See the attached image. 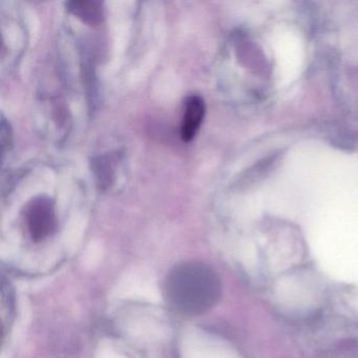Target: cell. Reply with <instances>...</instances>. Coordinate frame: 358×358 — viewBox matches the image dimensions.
Wrapping results in <instances>:
<instances>
[{
	"label": "cell",
	"instance_id": "obj_4",
	"mask_svg": "<svg viewBox=\"0 0 358 358\" xmlns=\"http://www.w3.org/2000/svg\"><path fill=\"white\" fill-rule=\"evenodd\" d=\"M69 11L83 20V22L96 26L103 20L101 3L92 0H74L66 3Z\"/></svg>",
	"mask_w": 358,
	"mask_h": 358
},
{
	"label": "cell",
	"instance_id": "obj_2",
	"mask_svg": "<svg viewBox=\"0 0 358 358\" xmlns=\"http://www.w3.org/2000/svg\"><path fill=\"white\" fill-rule=\"evenodd\" d=\"M26 223L34 242L49 238L57 224L54 203L45 196L34 199L27 207Z\"/></svg>",
	"mask_w": 358,
	"mask_h": 358
},
{
	"label": "cell",
	"instance_id": "obj_1",
	"mask_svg": "<svg viewBox=\"0 0 358 358\" xmlns=\"http://www.w3.org/2000/svg\"><path fill=\"white\" fill-rule=\"evenodd\" d=\"M217 272L200 262H185L171 270L165 280L169 303L180 313L201 315L215 307L221 297Z\"/></svg>",
	"mask_w": 358,
	"mask_h": 358
},
{
	"label": "cell",
	"instance_id": "obj_3",
	"mask_svg": "<svg viewBox=\"0 0 358 358\" xmlns=\"http://www.w3.org/2000/svg\"><path fill=\"white\" fill-rule=\"evenodd\" d=\"M205 116V103L199 96H190L185 101L181 137L183 141L189 142L196 137Z\"/></svg>",
	"mask_w": 358,
	"mask_h": 358
}]
</instances>
